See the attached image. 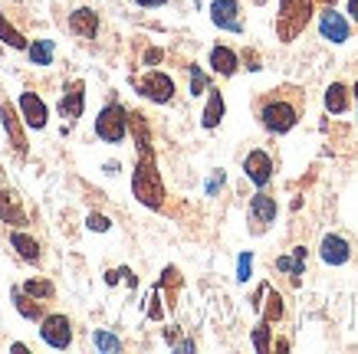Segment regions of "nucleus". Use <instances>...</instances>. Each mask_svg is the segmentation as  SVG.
<instances>
[{"instance_id":"nucleus-1","label":"nucleus","mask_w":358,"mask_h":354,"mask_svg":"<svg viewBox=\"0 0 358 354\" xmlns=\"http://www.w3.org/2000/svg\"><path fill=\"white\" fill-rule=\"evenodd\" d=\"M253 108H257L260 125L270 131V135H286V131H293L296 125H299V118H303V112H306V92L299 86L270 89V92L257 96Z\"/></svg>"},{"instance_id":"nucleus-2","label":"nucleus","mask_w":358,"mask_h":354,"mask_svg":"<svg viewBox=\"0 0 358 354\" xmlns=\"http://www.w3.org/2000/svg\"><path fill=\"white\" fill-rule=\"evenodd\" d=\"M131 193L148 210H162L164 207L168 193H164V181H162V171H158V161H155L152 145L138 148V164H135V174H131Z\"/></svg>"},{"instance_id":"nucleus-3","label":"nucleus","mask_w":358,"mask_h":354,"mask_svg":"<svg viewBox=\"0 0 358 354\" xmlns=\"http://www.w3.org/2000/svg\"><path fill=\"white\" fill-rule=\"evenodd\" d=\"M315 0H280V13H276V36L280 43H293L296 36L306 30V23L313 20Z\"/></svg>"},{"instance_id":"nucleus-4","label":"nucleus","mask_w":358,"mask_h":354,"mask_svg":"<svg viewBox=\"0 0 358 354\" xmlns=\"http://www.w3.org/2000/svg\"><path fill=\"white\" fill-rule=\"evenodd\" d=\"M125 135H129V112L119 102L102 105V112L96 118V138L106 141V145H122Z\"/></svg>"},{"instance_id":"nucleus-5","label":"nucleus","mask_w":358,"mask_h":354,"mask_svg":"<svg viewBox=\"0 0 358 354\" xmlns=\"http://www.w3.org/2000/svg\"><path fill=\"white\" fill-rule=\"evenodd\" d=\"M276 214H280L276 197H273V193H266L260 187V193H253V197H250V210H247L250 233H253V236H263L273 223H276Z\"/></svg>"},{"instance_id":"nucleus-6","label":"nucleus","mask_w":358,"mask_h":354,"mask_svg":"<svg viewBox=\"0 0 358 354\" xmlns=\"http://www.w3.org/2000/svg\"><path fill=\"white\" fill-rule=\"evenodd\" d=\"M135 89H138V96H145L148 102H155V105L174 102V79L168 73H162V69H148V73L135 82Z\"/></svg>"},{"instance_id":"nucleus-7","label":"nucleus","mask_w":358,"mask_h":354,"mask_svg":"<svg viewBox=\"0 0 358 354\" xmlns=\"http://www.w3.org/2000/svg\"><path fill=\"white\" fill-rule=\"evenodd\" d=\"M40 338L56 351H66L73 344V322L66 315H43L40 318Z\"/></svg>"},{"instance_id":"nucleus-8","label":"nucleus","mask_w":358,"mask_h":354,"mask_svg":"<svg viewBox=\"0 0 358 354\" xmlns=\"http://www.w3.org/2000/svg\"><path fill=\"white\" fill-rule=\"evenodd\" d=\"M56 108H59V115L66 118V128L76 125L79 118H83V108H86V82H83V79H73V82L66 86V92Z\"/></svg>"},{"instance_id":"nucleus-9","label":"nucleus","mask_w":358,"mask_h":354,"mask_svg":"<svg viewBox=\"0 0 358 354\" xmlns=\"http://www.w3.org/2000/svg\"><path fill=\"white\" fill-rule=\"evenodd\" d=\"M0 121H3V131H7V138H10L13 151H17V158H20V161H27V135H23V118H20V112L7 102V98L0 102Z\"/></svg>"},{"instance_id":"nucleus-10","label":"nucleus","mask_w":358,"mask_h":354,"mask_svg":"<svg viewBox=\"0 0 358 354\" xmlns=\"http://www.w3.org/2000/svg\"><path fill=\"white\" fill-rule=\"evenodd\" d=\"M319 33H322V40L338 46L352 36V23H348L336 7H322V13H319Z\"/></svg>"},{"instance_id":"nucleus-11","label":"nucleus","mask_w":358,"mask_h":354,"mask_svg":"<svg viewBox=\"0 0 358 354\" xmlns=\"http://www.w3.org/2000/svg\"><path fill=\"white\" fill-rule=\"evenodd\" d=\"M210 23L227 33H243L240 20V3L237 0H210Z\"/></svg>"},{"instance_id":"nucleus-12","label":"nucleus","mask_w":358,"mask_h":354,"mask_svg":"<svg viewBox=\"0 0 358 354\" xmlns=\"http://www.w3.org/2000/svg\"><path fill=\"white\" fill-rule=\"evenodd\" d=\"M243 174H247L250 184H257V187H266L273 181V158L266 151H250L247 158H243Z\"/></svg>"},{"instance_id":"nucleus-13","label":"nucleus","mask_w":358,"mask_h":354,"mask_svg":"<svg viewBox=\"0 0 358 354\" xmlns=\"http://www.w3.org/2000/svg\"><path fill=\"white\" fill-rule=\"evenodd\" d=\"M20 118H23V125H30V128L36 131H43L46 128V121H50V108H46V102L36 92H23L20 96Z\"/></svg>"},{"instance_id":"nucleus-14","label":"nucleus","mask_w":358,"mask_h":354,"mask_svg":"<svg viewBox=\"0 0 358 354\" xmlns=\"http://www.w3.org/2000/svg\"><path fill=\"white\" fill-rule=\"evenodd\" d=\"M319 256H322L326 266H345L348 259H352V243L338 233H326L322 243H319Z\"/></svg>"},{"instance_id":"nucleus-15","label":"nucleus","mask_w":358,"mask_h":354,"mask_svg":"<svg viewBox=\"0 0 358 354\" xmlns=\"http://www.w3.org/2000/svg\"><path fill=\"white\" fill-rule=\"evenodd\" d=\"M0 220H3V223H13V226L27 223V214H23L20 197H17L13 187H7V181H0Z\"/></svg>"},{"instance_id":"nucleus-16","label":"nucleus","mask_w":358,"mask_h":354,"mask_svg":"<svg viewBox=\"0 0 358 354\" xmlns=\"http://www.w3.org/2000/svg\"><path fill=\"white\" fill-rule=\"evenodd\" d=\"M69 33H76L79 40H96L99 33V13L92 7H79L69 13Z\"/></svg>"},{"instance_id":"nucleus-17","label":"nucleus","mask_w":358,"mask_h":354,"mask_svg":"<svg viewBox=\"0 0 358 354\" xmlns=\"http://www.w3.org/2000/svg\"><path fill=\"white\" fill-rule=\"evenodd\" d=\"M10 246L17 249V256L27 259L30 266H40V259H43V246L33 239L30 233H23V230H13L10 233Z\"/></svg>"},{"instance_id":"nucleus-18","label":"nucleus","mask_w":358,"mask_h":354,"mask_svg":"<svg viewBox=\"0 0 358 354\" xmlns=\"http://www.w3.org/2000/svg\"><path fill=\"white\" fill-rule=\"evenodd\" d=\"M224 112H227V105H224V92H220L217 86L207 89V105H204V115H201V125H204L207 131L217 128L220 121H224Z\"/></svg>"},{"instance_id":"nucleus-19","label":"nucleus","mask_w":358,"mask_h":354,"mask_svg":"<svg viewBox=\"0 0 358 354\" xmlns=\"http://www.w3.org/2000/svg\"><path fill=\"white\" fill-rule=\"evenodd\" d=\"M237 66H240V56L230 50V46L217 43L214 50H210V69L217 75H224V79H230V75L237 73Z\"/></svg>"},{"instance_id":"nucleus-20","label":"nucleus","mask_w":358,"mask_h":354,"mask_svg":"<svg viewBox=\"0 0 358 354\" xmlns=\"http://www.w3.org/2000/svg\"><path fill=\"white\" fill-rule=\"evenodd\" d=\"M326 112H332V115H345L348 108H352V89L345 86V82H332V86L326 89Z\"/></svg>"},{"instance_id":"nucleus-21","label":"nucleus","mask_w":358,"mask_h":354,"mask_svg":"<svg viewBox=\"0 0 358 354\" xmlns=\"http://www.w3.org/2000/svg\"><path fill=\"white\" fill-rule=\"evenodd\" d=\"M13 305H17V311H20L27 322H40V318L46 315V302H40V299H33V295H27L20 286L13 289Z\"/></svg>"},{"instance_id":"nucleus-22","label":"nucleus","mask_w":358,"mask_h":354,"mask_svg":"<svg viewBox=\"0 0 358 354\" xmlns=\"http://www.w3.org/2000/svg\"><path fill=\"white\" fill-rule=\"evenodd\" d=\"M276 269L280 272H289V279H293V286H303V269H306V246H296L293 256H280L276 259Z\"/></svg>"},{"instance_id":"nucleus-23","label":"nucleus","mask_w":358,"mask_h":354,"mask_svg":"<svg viewBox=\"0 0 358 354\" xmlns=\"http://www.w3.org/2000/svg\"><path fill=\"white\" fill-rule=\"evenodd\" d=\"M23 53L30 56L33 66H50L56 56V43L53 40H33V43H27V50Z\"/></svg>"},{"instance_id":"nucleus-24","label":"nucleus","mask_w":358,"mask_h":354,"mask_svg":"<svg viewBox=\"0 0 358 354\" xmlns=\"http://www.w3.org/2000/svg\"><path fill=\"white\" fill-rule=\"evenodd\" d=\"M129 131L135 135V145L138 148H148L152 145V128H148V118L141 112H129Z\"/></svg>"},{"instance_id":"nucleus-25","label":"nucleus","mask_w":358,"mask_h":354,"mask_svg":"<svg viewBox=\"0 0 358 354\" xmlns=\"http://www.w3.org/2000/svg\"><path fill=\"white\" fill-rule=\"evenodd\" d=\"M0 43H7L10 50H27V36H23L3 13H0Z\"/></svg>"},{"instance_id":"nucleus-26","label":"nucleus","mask_w":358,"mask_h":354,"mask_svg":"<svg viewBox=\"0 0 358 354\" xmlns=\"http://www.w3.org/2000/svg\"><path fill=\"white\" fill-rule=\"evenodd\" d=\"M20 289L27 292V295H33V299H40V302H50L56 295V286L50 279H27Z\"/></svg>"},{"instance_id":"nucleus-27","label":"nucleus","mask_w":358,"mask_h":354,"mask_svg":"<svg viewBox=\"0 0 358 354\" xmlns=\"http://www.w3.org/2000/svg\"><path fill=\"white\" fill-rule=\"evenodd\" d=\"M263 295H266V305H260L263 309V322H280L282 318V299H280V292H273V286H266V292H263Z\"/></svg>"},{"instance_id":"nucleus-28","label":"nucleus","mask_w":358,"mask_h":354,"mask_svg":"<svg viewBox=\"0 0 358 354\" xmlns=\"http://www.w3.org/2000/svg\"><path fill=\"white\" fill-rule=\"evenodd\" d=\"M92 344H96L102 354H119L122 351V341L112 332H96L92 334Z\"/></svg>"},{"instance_id":"nucleus-29","label":"nucleus","mask_w":358,"mask_h":354,"mask_svg":"<svg viewBox=\"0 0 358 354\" xmlns=\"http://www.w3.org/2000/svg\"><path fill=\"white\" fill-rule=\"evenodd\" d=\"M187 73H191V96H204L210 89V79L204 75V69L201 66H187Z\"/></svg>"},{"instance_id":"nucleus-30","label":"nucleus","mask_w":358,"mask_h":354,"mask_svg":"<svg viewBox=\"0 0 358 354\" xmlns=\"http://www.w3.org/2000/svg\"><path fill=\"white\" fill-rule=\"evenodd\" d=\"M270 332H273L270 322H263V318H260V325L253 328V348H257L260 354L270 351Z\"/></svg>"},{"instance_id":"nucleus-31","label":"nucleus","mask_w":358,"mask_h":354,"mask_svg":"<svg viewBox=\"0 0 358 354\" xmlns=\"http://www.w3.org/2000/svg\"><path fill=\"white\" fill-rule=\"evenodd\" d=\"M86 226L92 230V233H106V230L112 226V220H109L106 214H89V216H86Z\"/></svg>"},{"instance_id":"nucleus-32","label":"nucleus","mask_w":358,"mask_h":354,"mask_svg":"<svg viewBox=\"0 0 358 354\" xmlns=\"http://www.w3.org/2000/svg\"><path fill=\"white\" fill-rule=\"evenodd\" d=\"M250 269H253V256H250V253H240V259H237V279L240 282L250 279Z\"/></svg>"},{"instance_id":"nucleus-33","label":"nucleus","mask_w":358,"mask_h":354,"mask_svg":"<svg viewBox=\"0 0 358 354\" xmlns=\"http://www.w3.org/2000/svg\"><path fill=\"white\" fill-rule=\"evenodd\" d=\"M240 59L247 63V69H250V73H257V69H260V56L253 53V50H243V53H240Z\"/></svg>"},{"instance_id":"nucleus-34","label":"nucleus","mask_w":358,"mask_h":354,"mask_svg":"<svg viewBox=\"0 0 358 354\" xmlns=\"http://www.w3.org/2000/svg\"><path fill=\"white\" fill-rule=\"evenodd\" d=\"M162 315H164V311L158 309V286H155V292H152V305H148V318H152V322H162Z\"/></svg>"},{"instance_id":"nucleus-35","label":"nucleus","mask_w":358,"mask_h":354,"mask_svg":"<svg viewBox=\"0 0 358 354\" xmlns=\"http://www.w3.org/2000/svg\"><path fill=\"white\" fill-rule=\"evenodd\" d=\"M220 184H224V171H214V177H210V181H207V193H210V197H214V193L220 191Z\"/></svg>"},{"instance_id":"nucleus-36","label":"nucleus","mask_w":358,"mask_h":354,"mask_svg":"<svg viewBox=\"0 0 358 354\" xmlns=\"http://www.w3.org/2000/svg\"><path fill=\"white\" fill-rule=\"evenodd\" d=\"M162 59H164L162 50H148V53H145V66H155V63H162Z\"/></svg>"},{"instance_id":"nucleus-37","label":"nucleus","mask_w":358,"mask_h":354,"mask_svg":"<svg viewBox=\"0 0 358 354\" xmlns=\"http://www.w3.org/2000/svg\"><path fill=\"white\" fill-rule=\"evenodd\" d=\"M348 20L358 27V0H348Z\"/></svg>"},{"instance_id":"nucleus-38","label":"nucleus","mask_w":358,"mask_h":354,"mask_svg":"<svg viewBox=\"0 0 358 354\" xmlns=\"http://www.w3.org/2000/svg\"><path fill=\"white\" fill-rule=\"evenodd\" d=\"M135 3H138V7H164L168 0H135Z\"/></svg>"},{"instance_id":"nucleus-39","label":"nucleus","mask_w":358,"mask_h":354,"mask_svg":"<svg viewBox=\"0 0 358 354\" xmlns=\"http://www.w3.org/2000/svg\"><path fill=\"white\" fill-rule=\"evenodd\" d=\"M106 282H109V286H115V282H119V269H109V272H106Z\"/></svg>"},{"instance_id":"nucleus-40","label":"nucleus","mask_w":358,"mask_h":354,"mask_svg":"<svg viewBox=\"0 0 358 354\" xmlns=\"http://www.w3.org/2000/svg\"><path fill=\"white\" fill-rule=\"evenodd\" d=\"M315 3H322V7H336L338 0H315Z\"/></svg>"},{"instance_id":"nucleus-41","label":"nucleus","mask_w":358,"mask_h":354,"mask_svg":"<svg viewBox=\"0 0 358 354\" xmlns=\"http://www.w3.org/2000/svg\"><path fill=\"white\" fill-rule=\"evenodd\" d=\"M352 96H355V112H358V82L352 86Z\"/></svg>"},{"instance_id":"nucleus-42","label":"nucleus","mask_w":358,"mask_h":354,"mask_svg":"<svg viewBox=\"0 0 358 354\" xmlns=\"http://www.w3.org/2000/svg\"><path fill=\"white\" fill-rule=\"evenodd\" d=\"M253 3H263V0H253Z\"/></svg>"}]
</instances>
